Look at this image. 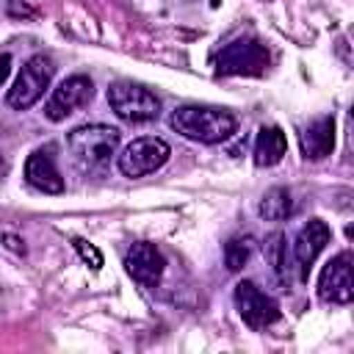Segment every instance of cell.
Wrapping results in <instances>:
<instances>
[{
    "instance_id": "3",
    "label": "cell",
    "mask_w": 354,
    "mask_h": 354,
    "mask_svg": "<svg viewBox=\"0 0 354 354\" xmlns=\"http://www.w3.org/2000/svg\"><path fill=\"white\" fill-rule=\"evenodd\" d=\"M108 105L122 122H130V124L152 122L160 113V100L149 88L130 80H116L108 86Z\"/></svg>"
},
{
    "instance_id": "14",
    "label": "cell",
    "mask_w": 354,
    "mask_h": 354,
    "mask_svg": "<svg viewBox=\"0 0 354 354\" xmlns=\"http://www.w3.org/2000/svg\"><path fill=\"white\" fill-rule=\"evenodd\" d=\"M288 152V138L279 127L268 124V127H260L257 133V141H254V163L257 166H277Z\"/></svg>"
},
{
    "instance_id": "1",
    "label": "cell",
    "mask_w": 354,
    "mask_h": 354,
    "mask_svg": "<svg viewBox=\"0 0 354 354\" xmlns=\"http://www.w3.org/2000/svg\"><path fill=\"white\" fill-rule=\"evenodd\" d=\"M171 130H177L183 138L188 141H199V144H221L227 141L235 127L238 119L224 111V108H207V105H180L174 108L171 119H169Z\"/></svg>"
},
{
    "instance_id": "11",
    "label": "cell",
    "mask_w": 354,
    "mask_h": 354,
    "mask_svg": "<svg viewBox=\"0 0 354 354\" xmlns=\"http://www.w3.org/2000/svg\"><path fill=\"white\" fill-rule=\"evenodd\" d=\"M329 238H332V232H329L326 221H321V218H310L299 230V235L293 241V260H296V268H299L301 279L310 277V268L318 260V254L324 252V246L329 243Z\"/></svg>"
},
{
    "instance_id": "7",
    "label": "cell",
    "mask_w": 354,
    "mask_h": 354,
    "mask_svg": "<svg viewBox=\"0 0 354 354\" xmlns=\"http://www.w3.org/2000/svg\"><path fill=\"white\" fill-rule=\"evenodd\" d=\"M318 296L329 304H348L354 301V254L340 252L335 254L318 277Z\"/></svg>"
},
{
    "instance_id": "9",
    "label": "cell",
    "mask_w": 354,
    "mask_h": 354,
    "mask_svg": "<svg viewBox=\"0 0 354 354\" xmlns=\"http://www.w3.org/2000/svg\"><path fill=\"white\" fill-rule=\"evenodd\" d=\"M235 307H238L241 318L246 321V326H252V329H266L279 318L277 301L266 290H260L252 279H243L235 285Z\"/></svg>"
},
{
    "instance_id": "21",
    "label": "cell",
    "mask_w": 354,
    "mask_h": 354,
    "mask_svg": "<svg viewBox=\"0 0 354 354\" xmlns=\"http://www.w3.org/2000/svg\"><path fill=\"white\" fill-rule=\"evenodd\" d=\"M348 119H351V130H354V108H351V113H348Z\"/></svg>"
},
{
    "instance_id": "5",
    "label": "cell",
    "mask_w": 354,
    "mask_h": 354,
    "mask_svg": "<svg viewBox=\"0 0 354 354\" xmlns=\"http://www.w3.org/2000/svg\"><path fill=\"white\" fill-rule=\"evenodd\" d=\"M53 72H55V66H53V61H50L47 55H33V58L19 69V75L14 77L11 88L6 91L8 108H14V111H28L30 105H36V102L41 100L44 88L50 86Z\"/></svg>"
},
{
    "instance_id": "6",
    "label": "cell",
    "mask_w": 354,
    "mask_h": 354,
    "mask_svg": "<svg viewBox=\"0 0 354 354\" xmlns=\"http://www.w3.org/2000/svg\"><path fill=\"white\" fill-rule=\"evenodd\" d=\"M171 149L163 138L158 136H141V138H133L116 158V166L124 177H144V174H152L158 171L166 160H169Z\"/></svg>"
},
{
    "instance_id": "4",
    "label": "cell",
    "mask_w": 354,
    "mask_h": 354,
    "mask_svg": "<svg viewBox=\"0 0 354 354\" xmlns=\"http://www.w3.org/2000/svg\"><path fill=\"white\" fill-rule=\"evenodd\" d=\"M271 64V55L266 50V44H260L257 39L241 36L230 44L221 47V53L216 55V72L218 75H246V77H260L266 75Z\"/></svg>"
},
{
    "instance_id": "15",
    "label": "cell",
    "mask_w": 354,
    "mask_h": 354,
    "mask_svg": "<svg viewBox=\"0 0 354 354\" xmlns=\"http://www.w3.org/2000/svg\"><path fill=\"white\" fill-rule=\"evenodd\" d=\"M260 218L266 221H285L293 213V196L288 188H268L257 205Z\"/></svg>"
},
{
    "instance_id": "18",
    "label": "cell",
    "mask_w": 354,
    "mask_h": 354,
    "mask_svg": "<svg viewBox=\"0 0 354 354\" xmlns=\"http://www.w3.org/2000/svg\"><path fill=\"white\" fill-rule=\"evenodd\" d=\"M75 249H77L80 260H83L88 268H94V271L102 268V254H100V249H97L94 243H88V241H83V238H75Z\"/></svg>"
},
{
    "instance_id": "20",
    "label": "cell",
    "mask_w": 354,
    "mask_h": 354,
    "mask_svg": "<svg viewBox=\"0 0 354 354\" xmlns=\"http://www.w3.org/2000/svg\"><path fill=\"white\" fill-rule=\"evenodd\" d=\"M8 11H14V0H8ZM19 11H22L25 17H33V14H36V11H33V8H28V6H22Z\"/></svg>"
},
{
    "instance_id": "2",
    "label": "cell",
    "mask_w": 354,
    "mask_h": 354,
    "mask_svg": "<svg viewBox=\"0 0 354 354\" xmlns=\"http://www.w3.org/2000/svg\"><path fill=\"white\" fill-rule=\"evenodd\" d=\"M66 147L86 174H102L119 147V130L108 124H80L66 136Z\"/></svg>"
},
{
    "instance_id": "17",
    "label": "cell",
    "mask_w": 354,
    "mask_h": 354,
    "mask_svg": "<svg viewBox=\"0 0 354 354\" xmlns=\"http://www.w3.org/2000/svg\"><path fill=\"white\" fill-rule=\"evenodd\" d=\"M252 252H254V238L252 235H235V238H230L224 243V263H227V268L230 271H241L249 263Z\"/></svg>"
},
{
    "instance_id": "12",
    "label": "cell",
    "mask_w": 354,
    "mask_h": 354,
    "mask_svg": "<svg viewBox=\"0 0 354 354\" xmlns=\"http://www.w3.org/2000/svg\"><path fill=\"white\" fill-rule=\"evenodd\" d=\"M25 183L41 194H61L64 191V177L55 166V158H53V147H44V149H36L28 155L25 160Z\"/></svg>"
},
{
    "instance_id": "10",
    "label": "cell",
    "mask_w": 354,
    "mask_h": 354,
    "mask_svg": "<svg viewBox=\"0 0 354 354\" xmlns=\"http://www.w3.org/2000/svg\"><path fill=\"white\" fill-rule=\"evenodd\" d=\"M124 268H127V274H130L138 285L155 288V285L160 282L163 271H166V260H163V254H160V249H158L155 243L138 241V243H133V246L127 249V254H124Z\"/></svg>"
},
{
    "instance_id": "8",
    "label": "cell",
    "mask_w": 354,
    "mask_h": 354,
    "mask_svg": "<svg viewBox=\"0 0 354 354\" xmlns=\"http://www.w3.org/2000/svg\"><path fill=\"white\" fill-rule=\"evenodd\" d=\"M94 97V83L86 75H72L66 80L58 83V88H53V94L44 102V116L50 122H64L66 116H72L77 108L88 105Z\"/></svg>"
},
{
    "instance_id": "19",
    "label": "cell",
    "mask_w": 354,
    "mask_h": 354,
    "mask_svg": "<svg viewBox=\"0 0 354 354\" xmlns=\"http://www.w3.org/2000/svg\"><path fill=\"white\" fill-rule=\"evenodd\" d=\"M3 241H6V246H8L11 252H17V254H22V252H25V246H22V241H19L17 235H11V232H6V235H3Z\"/></svg>"
},
{
    "instance_id": "13",
    "label": "cell",
    "mask_w": 354,
    "mask_h": 354,
    "mask_svg": "<svg viewBox=\"0 0 354 354\" xmlns=\"http://www.w3.org/2000/svg\"><path fill=\"white\" fill-rule=\"evenodd\" d=\"M332 147H335V119L332 116L313 119L301 133V155L307 160H324L326 155H332Z\"/></svg>"
},
{
    "instance_id": "16",
    "label": "cell",
    "mask_w": 354,
    "mask_h": 354,
    "mask_svg": "<svg viewBox=\"0 0 354 354\" xmlns=\"http://www.w3.org/2000/svg\"><path fill=\"white\" fill-rule=\"evenodd\" d=\"M263 252H266V260H268V266H271V271L279 277V279H288V238H285V232H271L268 238H266V243H263Z\"/></svg>"
}]
</instances>
